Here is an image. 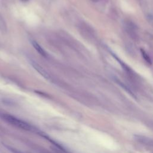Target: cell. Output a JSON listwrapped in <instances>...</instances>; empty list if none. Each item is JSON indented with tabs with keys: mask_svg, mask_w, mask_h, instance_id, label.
Segmentation results:
<instances>
[{
	"mask_svg": "<svg viewBox=\"0 0 153 153\" xmlns=\"http://www.w3.org/2000/svg\"><path fill=\"white\" fill-rule=\"evenodd\" d=\"M0 117L8 123L11 124L16 126V127L24 129L26 130H29V131H32L33 130L32 127L29 124L11 115H10L8 114H5V113H0Z\"/></svg>",
	"mask_w": 153,
	"mask_h": 153,
	"instance_id": "cell-1",
	"label": "cell"
},
{
	"mask_svg": "<svg viewBox=\"0 0 153 153\" xmlns=\"http://www.w3.org/2000/svg\"><path fill=\"white\" fill-rule=\"evenodd\" d=\"M30 64L33 66V68L40 74L45 79H49L50 78V75L48 74V72L41 66H40L38 63L33 60L30 61Z\"/></svg>",
	"mask_w": 153,
	"mask_h": 153,
	"instance_id": "cell-2",
	"label": "cell"
},
{
	"mask_svg": "<svg viewBox=\"0 0 153 153\" xmlns=\"http://www.w3.org/2000/svg\"><path fill=\"white\" fill-rule=\"evenodd\" d=\"M31 43H32V45H33V47H34V48L38 52V53H39L41 56H42L44 57H47V54H46L45 51L36 41L32 40L31 41Z\"/></svg>",
	"mask_w": 153,
	"mask_h": 153,
	"instance_id": "cell-3",
	"label": "cell"
},
{
	"mask_svg": "<svg viewBox=\"0 0 153 153\" xmlns=\"http://www.w3.org/2000/svg\"><path fill=\"white\" fill-rule=\"evenodd\" d=\"M141 53H142V55L143 59L145 60V61H146V62H148V63L151 64V63H152V62H151V58L149 57V56H148V54L146 53V51H144L143 50L141 49Z\"/></svg>",
	"mask_w": 153,
	"mask_h": 153,
	"instance_id": "cell-4",
	"label": "cell"
},
{
	"mask_svg": "<svg viewBox=\"0 0 153 153\" xmlns=\"http://www.w3.org/2000/svg\"><path fill=\"white\" fill-rule=\"evenodd\" d=\"M13 152H15V153H22V152H19V151H18L17 150H16V149H13V148H10Z\"/></svg>",
	"mask_w": 153,
	"mask_h": 153,
	"instance_id": "cell-5",
	"label": "cell"
},
{
	"mask_svg": "<svg viewBox=\"0 0 153 153\" xmlns=\"http://www.w3.org/2000/svg\"><path fill=\"white\" fill-rule=\"evenodd\" d=\"M20 1H23V2H26V1H27V0H20Z\"/></svg>",
	"mask_w": 153,
	"mask_h": 153,
	"instance_id": "cell-6",
	"label": "cell"
}]
</instances>
